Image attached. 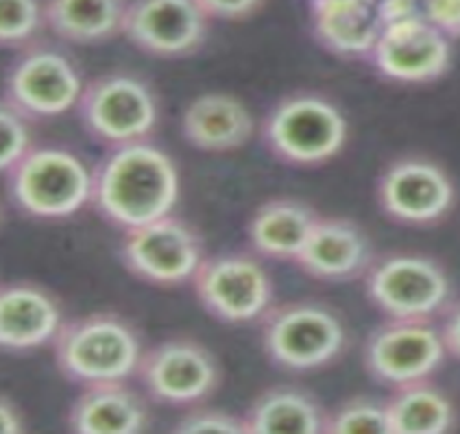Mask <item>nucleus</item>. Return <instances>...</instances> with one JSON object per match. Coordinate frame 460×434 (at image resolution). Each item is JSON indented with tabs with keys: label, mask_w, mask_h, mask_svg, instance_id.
<instances>
[{
	"label": "nucleus",
	"mask_w": 460,
	"mask_h": 434,
	"mask_svg": "<svg viewBox=\"0 0 460 434\" xmlns=\"http://www.w3.org/2000/svg\"><path fill=\"white\" fill-rule=\"evenodd\" d=\"M50 350L59 376L85 389L134 380L146 347L134 321L101 310L66 319Z\"/></svg>",
	"instance_id": "f03ea898"
},
{
	"label": "nucleus",
	"mask_w": 460,
	"mask_h": 434,
	"mask_svg": "<svg viewBox=\"0 0 460 434\" xmlns=\"http://www.w3.org/2000/svg\"><path fill=\"white\" fill-rule=\"evenodd\" d=\"M367 299L386 319L434 321L452 304V282L432 255L395 252L377 255L362 278Z\"/></svg>",
	"instance_id": "6e6552de"
},
{
	"label": "nucleus",
	"mask_w": 460,
	"mask_h": 434,
	"mask_svg": "<svg viewBox=\"0 0 460 434\" xmlns=\"http://www.w3.org/2000/svg\"><path fill=\"white\" fill-rule=\"evenodd\" d=\"M61 299L31 279L0 282V354L27 356L53 345L64 325Z\"/></svg>",
	"instance_id": "dca6fc26"
},
{
	"label": "nucleus",
	"mask_w": 460,
	"mask_h": 434,
	"mask_svg": "<svg viewBox=\"0 0 460 434\" xmlns=\"http://www.w3.org/2000/svg\"><path fill=\"white\" fill-rule=\"evenodd\" d=\"M385 402L388 434H446L456 426V408L432 380L393 389Z\"/></svg>",
	"instance_id": "b1692460"
},
{
	"label": "nucleus",
	"mask_w": 460,
	"mask_h": 434,
	"mask_svg": "<svg viewBox=\"0 0 460 434\" xmlns=\"http://www.w3.org/2000/svg\"><path fill=\"white\" fill-rule=\"evenodd\" d=\"M75 111L85 134L105 151L153 140L162 116L151 81L131 70H110L85 81Z\"/></svg>",
	"instance_id": "423d86ee"
},
{
	"label": "nucleus",
	"mask_w": 460,
	"mask_h": 434,
	"mask_svg": "<svg viewBox=\"0 0 460 434\" xmlns=\"http://www.w3.org/2000/svg\"><path fill=\"white\" fill-rule=\"evenodd\" d=\"M179 434H244L243 415H232L217 408L194 406L188 408L186 415L172 428Z\"/></svg>",
	"instance_id": "cd10ccee"
},
{
	"label": "nucleus",
	"mask_w": 460,
	"mask_h": 434,
	"mask_svg": "<svg viewBox=\"0 0 460 434\" xmlns=\"http://www.w3.org/2000/svg\"><path fill=\"white\" fill-rule=\"evenodd\" d=\"M321 214L293 197H278L260 203L247 225L253 253L262 260L295 262Z\"/></svg>",
	"instance_id": "412c9836"
},
{
	"label": "nucleus",
	"mask_w": 460,
	"mask_h": 434,
	"mask_svg": "<svg viewBox=\"0 0 460 434\" xmlns=\"http://www.w3.org/2000/svg\"><path fill=\"white\" fill-rule=\"evenodd\" d=\"M46 31V0H0V49L22 50Z\"/></svg>",
	"instance_id": "393cba45"
},
{
	"label": "nucleus",
	"mask_w": 460,
	"mask_h": 434,
	"mask_svg": "<svg viewBox=\"0 0 460 434\" xmlns=\"http://www.w3.org/2000/svg\"><path fill=\"white\" fill-rule=\"evenodd\" d=\"M201 308L227 325L260 323L275 304V284L255 253L206 255L192 278Z\"/></svg>",
	"instance_id": "1a4fd4ad"
},
{
	"label": "nucleus",
	"mask_w": 460,
	"mask_h": 434,
	"mask_svg": "<svg viewBox=\"0 0 460 434\" xmlns=\"http://www.w3.org/2000/svg\"><path fill=\"white\" fill-rule=\"evenodd\" d=\"M267 360L288 374H314L345 354L349 336L342 316L312 299L273 304L260 321Z\"/></svg>",
	"instance_id": "20e7f679"
},
{
	"label": "nucleus",
	"mask_w": 460,
	"mask_h": 434,
	"mask_svg": "<svg viewBox=\"0 0 460 434\" xmlns=\"http://www.w3.org/2000/svg\"><path fill=\"white\" fill-rule=\"evenodd\" d=\"M33 145V122L0 96V175H7Z\"/></svg>",
	"instance_id": "bb28decb"
},
{
	"label": "nucleus",
	"mask_w": 460,
	"mask_h": 434,
	"mask_svg": "<svg viewBox=\"0 0 460 434\" xmlns=\"http://www.w3.org/2000/svg\"><path fill=\"white\" fill-rule=\"evenodd\" d=\"M12 208L31 221H66L90 206L92 168L64 146L33 145L4 175Z\"/></svg>",
	"instance_id": "39448f33"
},
{
	"label": "nucleus",
	"mask_w": 460,
	"mask_h": 434,
	"mask_svg": "<svg viewBox=\"0 0 460 434\" xmlns=\"http://www.w3.org/2000/svg\"><path fill=\"white\" fill-rule=\"evenodd\" d=\"M129 0H46V31L59 42L96 46L122 35Z\"/></svg>",
	"instance_id": "5701e85b"
},
{
	"label": "nucleus",
	"mask_w": 460,
	"mask_h": 434,
	"mask_svg": "<svg viewBox=\"0 0 460 434\" xmlns=\"http://www.w3.org/2000/svg\"><path fill=\"white\" fill-rule=\"evenodd\" d=\"M179 168L155 142L107 149L92 166L90 208L119 232H131L175 212Z\"/></svg>",
	"instance_id": "f257e3e1"
},
{
	"label": "nucleus",
	"mask_w": 460,
	"mask_h": 434,
	"mask_svg": "<svg viewBox=\"0 0 460 434\" xmlns=\"http://www.w3.org/2000/svg\"><path fill=\"white\" fill-rule=\"evenodd\" d=\"M260 137L279 164L316 168L341 155L349 122L341 107L319 92H293L270 105L260 122Z\"/></svg>",
	"instance_id": "7ed1b4c3"
},
{
	"label": "nucleus",
	"mask_w": 460,
	"mask_h": 434,
	"mask_svg": "<svg viewBox=\"0 0 460 434\" xmlns=\"http://www.w3.org/2000/svg\"><path fill=\"white\" fill-rule=\"evenodd\" d=\"M181 136L192 149L203 153H234L255 136V119L234 94L208 92L186 105L181 114Z\"/></svg>",
	"instance_id": "6ab92c4d"
},
{
	"label": "nucleus",
	"mask_w": 460,
	"mask_h": 434,
	"mask_svg": "<svg viewBox=\"0 0 460 434\" xmlns=\"http://www.w3.org/2000/svg\"><path fill=\"white\" fill-rule=\"evenodd\" d=\"M203 260L201 234L175 212L122 234L120 262L137 282L160 288L192 284Z\"/></svg>",
	"instance_id": "9b49d317"
},
{
	"label": "nucleus",
	"mask_w": 460,
	"mask_h": 434,
	"mask_svg": "<svg viewBox=\"0 0 460 434\" xmlns=\"http://www.w3.org/2000/svg\"><path fill=\"white\" fill-rule=\"evenodd\" d=\"M310 27L325 53L369 61L386 22L380 0H310Z\"/></svg>",
	"instance_id": "a211bd4d"
},
{
	"label": "nucleus",
	"mask_w": 460,
	"mask_h": 434,
	"mask_svg": "<svg viewBox=\"0 0 460 434\" xmlns=\"http://www.w3.org/2000/svg\"><path fill=\"white\" fill-rule=\"evenodd\" d=\"M441 336L447 354L460 360V301H452L443 313Z\"/></svg>",
	"instance_id": "7c9ffc66"
},
{
	"label": "nucleus",
	"mask_w": 460,
	"mask_h": 434,
	"mask_svg": "<svg viewBox=\"0 0 460 434\" xmlns=\"http://www.w3.org/2000/svg\"><path fill=\"white\" fill-rule=\"evenodd\" d=\"M85 81L73 55L46 40L18 50L4 70L3 99L31 122H49L76 110Z\"/></svg>",
	"instance_id": "0eeeda50"
},
{
	"label": "nucleus",
	"mask_w": 460,
	"mask_h": 434,
	"mask_svg": "<svg viewBox=\"0 0 460 434\" xmlns=\"http://www.w3.org/2000/svg\"><path fill=\"white\" fill-rule=\"evenodd\" d=\"M209 18L197 0H129L122 38L155 59H183L208 42Z\"/></svg>",
	"instance_id": "4468645a"
},
{
	"label": "nucleus",
	"mask_w": 460,
	"mask_h": 434,
	"mask_svg": "<svg viewBox=\"0 0 460 434\" xmlns=\"http://www.w3.org/2000/svg\"><path fill=\"white\" fill-rule=\"evenodd\" d=\"M136 377L155 404L194 408L218 391L223 371L214 351L201 341L172 336L145 350Z\"/></svg>",
	"instance_id": "9d476101"
},
{
	"label": "nucleus",
	"mask_w": 460,
	"mask_h": 434,
	"mask_svg": "<svg viewBox=\"0 0 460 434\" xmlns=\"http://www.w3.org/2000/svg\"><path fill=\"white\" fill-rule=\"evenodd\" d=\"M325 434H388L386 402L356 395L327 412Z\"/></svg>",
	"instance_id": "a878e982"
},
{
	"label": "nucleus",
	"mask_w": 460,
	"mask_h": 434,
	"mask_svg": "<svg viewBox=\"0 0 460 434\" xmlns=\"http://www.w3.org/2000/svg\"><path fill=\"white\" fill-rule=\"evenodd\" d=\"M27 432V417L9 395L0 393V434Z\"/></svg>",
	"instance_id": "2f4dec72"
},
{
	"label": "nucleus",
	"mask_w": 460,
	"mask_h": 434,
	"mask_svg": "<svg viewBox=\"0 0 460 434\" xmlns=\"http://www.w3.org/2000/svg\"><path fill=\"white\" fill-rule=\"evenodd\" d=\"M149 421L146 397L129 382L85 386L66 412V428L73 434H140Z\"/></svg>",
	"instance_id": "aec40b11"
},
{
	"label": "nucleus",
	"mask_w": 460,
	"mask_h": 434,
	"mask_svg": "<svg viewBox=\"0 0 460 434\" xmlns=\"http://www.w3.org/2000/svg\"><path fill=\"white\" fill-rule=\"evenodd\" d=\"M376 197L388 221L403 227H432L452 212L456 188L437 160L403 155L382 171Z\"/></svg>",
	"instance_id": "ddd939ff"
},
{
	"label": "nucleus",
	"mask_w": 460,
	"mask_h": 434,
	"mask_svg": "<svg viewBox=\"0 0 460 434\" xmlns=\"http://www.w3.org/2000/svg\"><path fill=\"white\" fill-rule=\"evenodd\" d=\"M199 7L209 20H221V22H243L262 12L267 0H197Z\"/></svg>",
	"instance_id": "c756f323"
},
{
	"label": "nucleus",
	"mask_w": 460,
	"mask_h": 434,
	"mask_svg": "<svg viewBox=\"0 0 460 434\" xmlns=\"http://www.w3.org/2000/svg\"><path fill=\"white\" fill-rule=\"evenodd\" d=\"M373 260V243L360 223L319 217L293 264L316 282L345 284L365 278Z\"/></svg>",
	"instance_id": "f3484780"
},
{
	"label": "nucleus",
	"mask_w": 460,
	"mask_h": 434,
	"mask_svg": "<svg viewBox=\"0 0 460 434\" xmlns=\"http://www.w3.org/2000/svg\"><path fill=\"white\" fill-rule=\"evenodd\" d=\"M421 20L449 40H460V0H421Z\"/></svg>",
	"instance_id": "c85d7f7f"
},
{
	"label": "nucleus",
	"mask_w": 460,
	"mask_h": 434,
	"mask_svg": "<svg viewBox=\"0 0 460 434\" xmlns=\"http://www.w3.org/2000/svg\"><path fill=\"white\" fill-rule=\"evenodd\" d=\"M244 434H325L327 411L304 386L275 385L243 415Z\"/></svg>",
	"instance_id": "4be33fe9"
},
{
	"label": "nucleus",
	"mask_w": 460,
	"mask_h": 434,
	"mask_svg": "<svg viewBox=\"0 0 460 434\" xmlns=\"http://www.w3.org/2000/svg\"><path fill=\"white\" fill-rule=\"evenodd\" d=\"M441 330L432 321L386 319L362 347V362L373 382L386 389L432 380L446 362Z\"/></svg>",
	"instance_id": "f8f14e48"
},
{
	"label": "nucleus",
	"mask_w": 460,
	"mask_h": 434,
	"mask_svg": "<svg viewBox=\"0 0 460 434\" xmlns=\"http://www.w3.org/2000/svg\"><path fill=\"white\" fill-rule=\"evenodd\" d=\"M3 225H4V208L3 203H0V229H3Z\"/></svg>",
	"instance_id": "473e14b6"
},
{
	"label": "nucleus",
	"mask_w": 460,
	"mask_h": 434,
	"mask_svg": "<svg viewBox=\"0 0 460 434\" xmlns=\"http://www.w3.org/2000/svg\"><path fill=\"white\" fill-rule=\"evenodd\" d=\"M382 79L400 85H428L452 68V40L421 20L386 24L371 53Z\"/></svg>",
	"instance_id": "2eb2a0df"
}]
</instances>
